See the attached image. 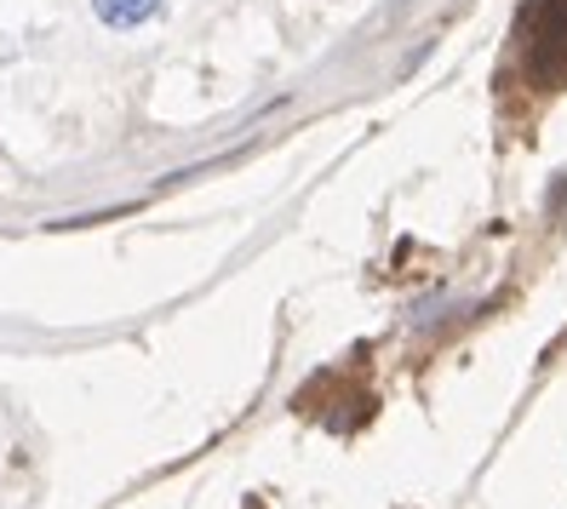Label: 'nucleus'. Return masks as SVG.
<instances>
[{
	"mask_svg": "<svg viewBox=\"0 0 567 509\" xmlns=\"http://www.w3.org/2000/svg\"><path fill=\"white\" fill-rule=\"evenodd\" d=\"M522 63H527L533 86H561L567 81V0H527Z\"/></svg>",
	"mask_w": 567,
	"mask_h": 509,
	"instance_id": "obj_1",
	"label": "nucleus"
},
{
	"mask_svg": "<svg viewBox=\"0 0 567 509\" xmlns=\"http://www.w3.org/2000/svg\"><path fill=\"white\" fill-rule=\"evenodd\" d=\"M161 12V0H97V23L110 29H138Z\"/></svg>",
	"mask_w": 567,
	"mask_h": 509,
	"instance_id": "obj_2",
	"label": "nucleus"
}]
</instances>
